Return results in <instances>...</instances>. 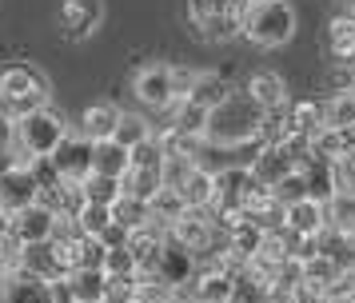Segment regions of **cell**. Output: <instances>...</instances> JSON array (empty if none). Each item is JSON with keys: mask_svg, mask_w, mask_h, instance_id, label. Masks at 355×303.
<instances>
[{"mask_svg": "<svg viewBox=\"0 0 355 303\" xmlns=\"http://www.w3.org/2000/svg\"><path fill=\"white\" fill-rule=\"evenodd\" d=\"M263 124H268V112L259 108L248 92H236L227 104L211 112L208 120V144L216 148H243V144L263 140Z\"/></svg>", "mask_w": 355, "mask_h": 303, "instance_id": "cell-1", "label": "cell"}, {"mask_svg": "<svg viewBox=\"0 0 355 303\" xmlns=\"http://www.w3.org/2000/svg\"><path fill=\"white\" fill-rule=\"evenodd\" d=\"M49 96H52V84L49 76L36 68V64H8L0 68V108L4 116L17 124L33 112H44L49 108Z\"/></svg>", "mask_w": 355, "mask_h": 303, "instance_id": "cell-2", "label": "cell"}, {"mask_svg": "<svg viewBox=\"0 0 355 303\" xmlns=\"http://www.w3.org/2000/svg\"><path fill=\"white\" fill-rule=\"evenodd\" d=\"M68 140V128L56 112H33L17 120L12 128V148H17V164H33V159H52Z\"/></svg>", "mask_w": 355, "mask_h": 303, "instance_id": "cell-3", "label": "cell"}, {"mask_svg": "<svg viewBox=\"0 0 355 303\" xmlns=\"http://www.w3.org/2000/svg\"><path fill=\"white\" fill-rule=\"evenodd\" d=\"M243 36L259 48H279L295 36V12L288 0H272V4H248L243 12Z\"/></svg>", "mask_w": 355, "mask_h": 303, "instance_id": "cell-4", "label": "cell"}, {"mask_svg": "<svg viewBox=\"0 0 355 303\" xmlns=\"http://www.w3.org/2000/svg\"><path fill=\"white\" fill-rule=\"evenodd\" d=\"M188 12L204 40H232L236 32H243L248 0H188Z\"/></svg>", "mask_w": 355, "mask_h": 303, "instance_id": "cell-5", "label": "cell"}, {"mask_svg": "<svg viewBox=\"0 0 355 303\" xmlns=\"http://www.w3.org/2000/svg\"><path fill=\"white\" fill-rule=\"evenodd\" d=\"M168 236L176 239V243H184L196 259H204V263H208L211 255H216V239H227V232L216 227L211 211H188L184 220H176L172 227H168Z\"/></svg>", "mask_w": 355, "mask_h": 303, "instance_id": "cell-6", "label": "cell"}, {"mask_svg": "<svg viewBox=\"0 0 355 303\" xmlns=\"http://www.w3.org/2000/svg\"><path fill=\"white\" fill-rule=\"evenodd\" d=\"M132 92L136 100L152 112H168L172 104H180L176 96V68H168V64H144L136 80H132Z\"/></svg>", "mask_w": 355, "mask_h": 303, "instance_id": "cell-7", "label": "cell"}, {"mask_svg": "<svg viewBox=\"0 0 355 303\" xmlns=\"http://www.w3.org/2000/svg\"><path fill=\"white\" fill-rule=\"evenodd\" d=\"M33 204H40V184L33 175V164H8L0 172V216H17Z\"/></svg>", "mask_w": 355, "mask_h": 303, "instance_id": "cell-8", "label": "cell"}, {"mask_svg": "<svg viewBox=\"0 0 355 303\" xmlns=\"http://www.w3.org/2000/svg\"><path fill=\"white\" fill-rule=\"evenodd\" d=\"M52 164H56V172H60L64 184L84 188V184L96 175V144L88 140V136H68V140L60 144V152L52 156Z\"/></svg>", "mask_w": 355, "mask_h": 303, "instance_id": "cell-9", "label": "cell"}, {"mask_svg": "<svg viewBox=\"0 0 355 303\" xmlns=\"http://www.w3.org/2000/svg\"><path fill=\"white\" fill-rule=\"evenodd\" d=\"M263 188L252 172V164H227L216 172V204L211 207H243L256 200V191Z\"/></svg>", "mask_w": 355, "mask_h": 303, "instance_id": "cell-10", "label": "cell"}, {"mask_svg": "<svg viewBox=\"0 0 355 303\" xmlns=\"http://www.w3.org/2000/svg\"><path fill=\"white\" fill-rule=\"evenodd\" d=\"M56 223H60V216H56L52 207H44V204L24 207V211H17V216H4V227L20 239V248L52 243V236H56Z\"/></svg>", "mask_w": 355, "mask_h": 303, "instance_id": "cell-11", "label": "cell"}, {"mask_svg": "<svg viewBox=\"0 0 355 303\" xmlns=\"http://www.w3.org/2000/svg\"><path fill=\"white\" fill-rule=\"evenodd\" d=\"M196 275H200V259H196L184 243H176V239L168 236V243H164V252H160V271H156V279H164L168 287L184 291V287L196 284Z\"/></svg>", "mask_w": 355, "mask_h": 303, "instance_id": "cell-12", "label": "cell"}, {"mask_svg": "<svg viewBox=\"0 0 355 303\" xmlns=\"http://www.w3.org/2000/svg\"><path fill=\"white\" fill-rule=\"evenodd\" d=\"M100 16H104V4L100 0H60V36L68 40H88L92 32H96Z\"/></svg>", "mask_w": 355, "mask_h": 303, "instance_id": "cell-13", "label": "cell"}, {"mask_svg": "<svg viewBox=\"0 0 355 303\" xmlns=\"http://www.w3.org/2000/svg\"><path fill=\"white\" fill-rule=\"evenodd\" d=\"M243 92L252 96V100H256L268 116H272V112H284L291 104V100H288V84H284V76H279V72H272V68L252 72V76H248V84H243Z\"/></svg>", "mask_w": 355, "mask_h": 303, "instance_id": "cell-14", "label": "cell"}, {"mask_svg": "<svg viewBox=\"0 0 355 303\" xmlns=\"http://www.w3.org/2000/svg\"><path fill=\"white\" fill-rule=\"evenodd\" d=\"M0 303H56V284L36 279L28 271H17L0 291Z\"/></svg>", "mask_w": 355, "mask_h": 303, "instance_id": "cell-15", "label": "cell"}, {"mask_svg": "<svg viewBox=\"0 0 355 303\" xmlns=\"http://www.w3.org/2000/svg\"><path fill=\"white\" fill-rule=\"evenodd\" d=\"M180 196H184V204H188V211H208L211 204H216V172L211 168H200L196 164L192 172L180 180Z\"/></svg>", "mask_w": 355, "mask_h": 303, "instance_id": "cell-16", "label": "cell"}, {"mask_svg": "<svg viewBox=\"0 0 355 303\" xmlns=\"http://www.w3.org/2000/svg\"><path fill=\"white\" fill-rule=\"evenodd\" d=\"M192 300L196 303H232L236 300V279L224 275V271H216L211 263H204L192 284Z\"/></svg>", "mask_w": 355, "mask_h": 303, "instance_id": "cell-17", "label": "cell"}, {"mask_svg": "<svg viewBox=\"0 0 355 303\" xmlns=\"http://www.w3.org/2000/svg\"><path fill=\"white\" fill-rule=\"evenodd\" d=\"M252 172H256V180L263 184V188H275L284 175L295 172V159H291V152L284 148V144H268V148H263V152L256 156Z\"/></svg>", "mask_w": 355, "mask_h": 303, "instance_id": "cell-18", "label": "cell"}, {"mask_svg": "<svg viewBox=\"0 0 355 303\" xmlns=\"http://www.w3.org/2000/svg\"><path fill=\"white\" fill-rule=\"evenodd\" d=\"M248 223H256L263 232H279V227H288V207L272 188H259L256 200L248 204Z\"/></svg>", "mask_w": 355, "mask_h": 303, "instance_id": "cell-19", "label": "cell"}, {"mask_svg": "<svg viewBox=\"0 0 355 303\" xmlns=\"http://www.w3.org/2000/svg\"><path fill=\"white\" fill-rule=\"evenodd\" d=\"M120 116L124 112L116 108V104H88L80 116V136H88L92 144H104V140H112L116 136V128H120Z\"/></svg>", "mask_w": 355, "mask_h": 303, "instance_id": "cell-20", "label": "cell"}, {"mask_svg": "<svg viewBox=\"0 0 355 303\" xmlns=\"http://www.w3.org/2000/svg\"><path fill=\"white\" fill-rule=\"evenodd\" d=\"M320 132H323V104H315V100H291L288 104V136L315 140Z\"/></svg>", "mask_w": 355, "mask_h": 303, "instance_id": "cell-21", "label": "cell"}, {"mask_svg": "<svg viewBox=\"0 0 355 303\" xmlns=\"http://www.w3.org/2000/svg\"><path fill=\"white\" fill-rule=\"evenodd\" d=\"M288 227L295 236H323L327 232V207L315 204V200H304V204H291L288 207Z\"/></svg>", "mask_w": 355, "mask_h": 303, "instance_id": "cell-22", "label": "cell"}, {"mask_svg": "<svg viewBox=\"0 0 355 303\" xmlns=\"http://www.w3.org/2000/svg\"><path fill=\"white\" fill-rule=\"evenodd\" d=\"M20 271H28L36 279H49V284H60L64 279V271L56 263V252H52V243H33V248H24L20 255Z\"/></svg>", "mask_w": 355, "mask_h": 303, "instance_id": "cell-23", "label": "cell"}, {"mask_svg": "<svg viewBox=\"0 0 355 303\" xmlns=\"http://www.w3.org/2000/svg\"><path fill=\"white\" fill-rule=\"evenodd\" d=\"M304 175H307V200H315V204H331L339 196V184H336V168L331 164H320V159H311L304 168Z\"/></svg>", "mask_w": 355, "mask_h": 303, "instance_id": "cell-24", "label": "cell"}, {"mask_svg": "<svg viewBox=\"0 0 355 303\" xmlns=\"http://www.w3.org/2000/svg\"><path fill=\"white\" fill-rule=\"evenodd\" d=\"M68 291H72V300L76 303H104L108 295V271H76V275H68L64 279Z\"/></svg>", "mask_w": 355, "mask_h": 303, "instance_id": "cell-25", "label": "cell"}, {"mask_svg": "<svg viewBox=\"0 0 355 303\" xmlns=\"http://www.w3.org/2000/svg\"><path fill=\"white\" fill-rule=\"evenodd\" d=\"M132 172V152L124 144L104 140L96 144V175H112V180H124Z\"/></svg>", "mask_w": 355, "mask_h": 303, "instance_id": "cell-26", "label": "cell"}, {"mask_svg": "<svg viewBox=\"0 0 355 303\" xmlns=\"http://www.w3.org/2000/svg\"><path fill=\"white\" fill-rule=\"evenodd\" d=\"M327 44H331V56L336 64H355V16H336L331 28H327Z\"/></svg>", "mask_w": 355, "mask_h": 303, "instance_id": "cell-27", "label": "cell"}, {"mask_svg": "<svg viewBox=\"0 0 355 303\" xmlns=\"http://www.w3.org/2000/svg\"><path fill=\"white\" fill-rule=\"evenodd\" d=\"M236 96V88L227 84V80H220V76H211V72H200V84H196V92L188 96L192 104H200V108H208V112H216L220 104H227Z\"/></svg>", "mask_w": 355, "mask_h": 303, "instance_id": "cell-28", "label": "cell"}, {"mask_svg": "<svg viewBox=\"0 0 355 303\" xmlns=\"http://www.w3.org/2000/svg\"><path fill=\"white\" fill-rule=\"evenodd\" d=\"M320 252L331 255L343 271H355V236L352 232H336V227H327L320 236Z\"/></svg>", "mask_w": 355, "mask_h": 303, "instance_id": "cell-29", "label": "cell"}, {"mask_svg": "<svg viewBox=\"0 0 355 303\" xmlns=\"http://www.w3.org/2000/svg\"><path fill=\"white\" fill-rule=\"evenodd\" d=\"M323 128H331V132L355 128V92L327 96V100H323Z\"/></svg>", "mask_w": 355, "mask_h": 303, "instance_id": "cell-30", "label": "cell"}, {"mask_svg": "<svg viewBox=\"0 0 355 303\" xmlns=\"http://www.w3.org/2000/svg\"><path fill=\"white\" fill-rule=\"evenodd\" d=\"M168 188L164 184V172H152V168H132L128 175H124V196H136V200H156L160 191Z\"/></svg>", "mask_w": 355, "mask_h": 303, "instance_id": "cell-31", "label": "cell"}, {"mask_svg": "<svg viewBox=\"0 0 355 303\" xmlns=\"http://www.w3.org/2000/svg\"><path fill=\"white\" fill-rule=\"evenodd\" d=\"M84 200L100 207H116L124 200V180H112V175H92L84 184Z\"/></svg>", "mask_w": 355, "mask_h": 303, "instance_id": "cell-32", "label": "cell"}, {"mask_svg": "<svg viewBox=\"0 0 355 303\" xmlns=\"http://www.w3.org/2000/svg\"><path fill=\"white\" fill-rule=\"evenodd\" d=\"M112 216H116V223H120V227L140 232V227H148V223H152V204H148V200H136V196H124V200L112 207Z\"/></svg>", "mask_w": 355, "mask_h": 303, "instance_id": "cell-33", "label": "cell"}, {"mask_svg": "<svg viewBox=\"0 0 355 303\" xmlns=\"http://www.w3.org/2000/svg\"><path fill=\"white\" fill-rule=\"evenodd\" d=\"M184 216H188V204H184V196H180L176 188H164L160 196L152 200V223H156V227H160V223L172 227V223L184 220Z\"/></svg>", "mask_w": 355, "mask_h": 303, "instance_id": "cell-34", "label": "cell"}, {"mask_svg": "<svg viewBox=\"0 0 355 303\" xmlns=\"http://www.w3.org/2000/svg\"><path fill=\"white\" fill-rule=\"evenodd\" d=\"M339 271H343V268H339L331 255H315V259H307V263H304V284L327 295V287L339 279Z\"/></svg>", "mask_w": 355, "mask_h": 303, "instance_id": "cell-35", "label": "cell"}, {"mask_svg": "<svg viewBox=\"0 0 355 303\" xmlns=\"http://www.w3.org/2000/svg\"><path fill=\"white\" fill-rule=\"evenodd\" d=\"M232 303H272V284L259 279L256 271L248 268L240 279H236V300Z\"/></svg>", "mask_w": 355, "mask_h": 303, "instance_id": "cell-36", "label": "cell"}, {"mask_svg": "<svg viewBox=\"0 0 355 303\" xmlns=\"http://www.w3.org/2000/svg\"><path fill=\"white\" fill-rule=\"evenodd\" d=\"M116 144H124V148H140L144 140H152V128H148V120L144 116H132V112H124L120 116V128H116V136H112Z\"/></svg>", "mask_w": 355, "mask_h": 303, "instance_id": "cell-37", "label": "cell"}, {"mask_svg": "<svg viewBox=\"0 0 355 303\" xmlns=\"http://www.w3.org/2000/svg\"><path fill=\"white\" fill-rule=\"evenodd\" d=\"M76 223H80V232L84 236H92V239H100L108 227L116 223V216H112V207H100V204H84V211L76 216Z\"/></svg>", "mask_w": 355, "mask_h": 303, "instance_id": "cell-38", "label": "cell"}, {"mask_svg": "<svg viewBox=\"0 0 355 303\" xmlns=\"http://www.w3.org/2000/svg\"><path fill=\"white\" fill-rule=\"evenodd\" d=\"M327 227H336V232H352L355 236V196L339 191L336 200L327 204Z\"/></svg>", "mask_w": 355, "mask_h": 303, "instance_id": "cell-39", "label": "cell"}, {"mask_svg": "<svg viewBox=\"0 0 355 303\" xmlns=\"http://www.w3.org/2000/svg\"><path fill=\"white\" fill-rule=\"evenodd\" d=\"M263 236H268L263 227H256V223H243V227H236V232L227 236V243H232L243 259H256L259 248H263Z\"/></svg>", "mask_w": 355, "mask_h": 303, "instance_id": "cell-40", "label": "cell"}, {"mask_svg": "<svg viewBox=\"0 0 355 303\" xmlns=\"http://www.w3.org/2000/svg\"><path fill=\"white\" fill-rule=\"evenodd\" d=\"M272 191L279 196V200H284V207L304 204V200H307V175H304V168H295L291 175H284V180H279Z\"/></svg>", "mask_w": 355, "mask_h": 303, "instance_id": "cell-41", "label": "cell"}, {"mask_svg": "<svg viewBox=\"0 0 355 303\" xmlns=\"http://www.w3.org/2000/svg\"><path fill=\"white\" fill-rule=\"evenodd\" d=\"M140 300V275H108L104 303H136Z\"/></svg>", "mask_w": 355, "mask_h": 303, "instance_id": "cell-42", "label": "cell"}, {"mask_svg": "<svg viewBox=\"0 0 355 303\" xmlns=\"http://www.w3.org/2000/svg\"><path fill=\"white\" fill-rule=\"evenodd\" d=\"M104 271H108V275H140V263H136L132 248H116V252H108Z\"/></svg>", "mask_w": 355, "mask_h": 303, "instance_id": "cell-43", "label": "cell"}, {"mask_svg": "<svg viewBox=\"0 0 355 303\" xmlns=\"http://www.w3.org/2000/svg\"><path fill=\"white\" fill-rule=\"evenodd\" d=\"M336 184H339V191L355 196V156H343L336 164Z\"/></svg>", "mask_w": 355, "mask_h": 303, "instance_id": "cell-44", "label": "cell"}, {"mask_svg": "<svg viewBox=\"0 0 355 303\" xmlns=\"http://www.w3.org/2000/svg\"><path fill=\"white\" fill-rule=\"evenodd\" d=\"M272 303H300V295L295 291H275L272 287Z\"/></svg>", "mask_w": 355, "mask_h": 303, "instance_id": "cell-45", "label": "cell"}, {"mask_svg": "<svg viewBox=\"0 0 355 303\" xmlns=\"http://www.w3.org/2000/svg\"><path fill=\"white\" fill-rule=\"evenodd\" d=\"M12 120H8V116H4V108H0V140H8V136H12Z\"/></svg>", "mask_w": 355, "mask_h": 303, "instance_id": "cell-46", "label": "cell"}, {"mask_svg": "<svg viewBox=\"0 0 355 303\" xmlns=\"http://www.w3.org/2000/svg\"><path fill=\"white\" fill-rule=\"evenodd\" d=\"M136 303H160V300H148V295H140V300H136Z\"/></svg>", "mask_w": 355, "mask_h": 303, "instance_id": "cell-47", "label": "cell"}, {"mask_svg": "<svg viewBox=\"0 0 355 303\" xmlns=\"http://www.w3.org/2000/svg\"><path fill=\"white\" fill-rule=\"evenodd\" d=\"M248 4H272V0H248Z\"/></svg>", "mask_w": 355, "mask_h": 303, "instance_id": "cell-48", "label": "cell"}, {"mask_svg": "<svg viewBox=\"0 0 355 303\" xmlns=\"http://www.w3.org/2000/svg\"><path fill=\"white\" fill-rule=\"evenodd\" d=\"M347 4H352V12H355V0H347Z\"/></svg>", "mask_w": 355, "mask_h": 303, "instance_id": "cell-49", "label": "cell"}, {"mask_svg": "<svg viewBox=\"0 0 355 303\" xmlns=\"http://www.w3.org/2000/svg\"><path fill=\"white\" fill-rule=\"evenodd\" d=\"M0 227H4V216H0Z\"/></svg>", "mask_w": 355, "mask_h": 303, "instance_id": "cell-50", "label": "cell"}, {"mask_svg": "<svg viewBox=\"0 0 355 303\" xmlns=\"http://www.w3.org/2000/svg\"><path fill=\"white\" fill-rule=\"evenodd\" d=\"M352 303H355V295H352Z\"/></svg>", "mask_w": 355, "mask_h": 303, "instance_id": "cell-51", "label": "cell"}, {"mask_svg": "<svg viewBox=\"0 0 355 303\" xmlns=\"http://www.w3.org/2000/svg\"><path fill=\"white\" fill-rule=\"evenodd\" d=\"M352 16H355V12H352Z\"/></svg>", "mask_w": 355, "mask_h": 303, "instance_id": "cell-52", "label": "cell"}]
</instances>
